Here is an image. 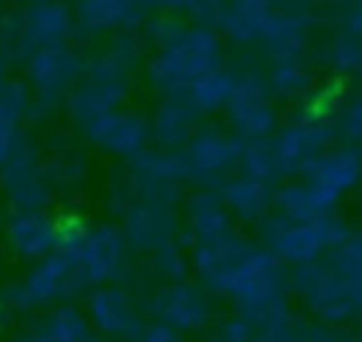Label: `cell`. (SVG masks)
I'll list each match as a JSON object with an SVG mask.
<instances>
[{
  "mask_svg": "<svg viewBox=\"0 0 362 342\" xmlns=\"http://www.w3.org/2000/svg\"><path fill=\"white\" fill-rule=\"evenodd\" d=\"M348 235L351 229L337 212L317 220H286L272 212L263 220V240L286 266H303L325 257Z\"/></svg>",
  "mask_w": 362,
  "mask_h": 342,
  "instance_id": "obj_3",
  "label": "cell"
},
{
  "mask_svg": "<svg viewBox=\"0 0 362 342\" xmlns=\"http://www.w3.org/2000/svg\"><path fill=\"white\" fill-rule=\"evenodd\" d=\"M150 8V0H74V20L85 34H122L144 25Z\"/></svg>",
  "mask_w": 362,
  "mask_h": 342,
  "instance_id": "obj_20",
  "label": "cell"
},
{
  "mask_svg": "<svg viewBox=\"0 0 362 342\" xmlns=\"http://www.w3.org/2000/svg\"><path fill=\"white\" fill-rule=\"evenodd\" d=\"M351 334H354V342H362V325H359V328H354Z\"/></svg>",
  "mask_w": 362,
  "mask_h": 342,
  "instance_id": "obj_44",
  "label": "cell"
},
{
  "mask_svg": "<svg viewBox=\"0 0 362 342\" xmlns=\"http://www.w3.org/2000/svg\"><path fill=\"white\" fill-rule=\"evenodd\" d=\"M34 110V93L23 79L0 82V138H17L23 119Z\"/></svg>",
  "mask_w": 362,
  "mask_h": 342,
  "instance_id": "obj_30",
  "label": "cell"
},
{
  "mask_svg": "<svg viewBox=\"0 0 362 342\" xmlns=\"http://www.w3.org/2000/svg\"><path fill=\"white\" fill-rule=\"evenodd\" d=\"M334 127L345 144L362 150V93H354L342 102V107L337 110Z\"/></svg>",
  "mask_w": 362,
  "mask_h": 342,
  "instance_id": "obj_36",
  "label": "cell"
},
{
  "mask_svg": "<svg viewBox=\"0 0 362 342\" xmlns=\"http://www.w3.org/2000/svg\"><path fill=\"white\" fill-rule=\"evenodd\" d=\"M184 28H187L184 14H173V11H156V14H150L147 23H144L147 40H150L153 45H158V48L170 45Z\"/></svg>",
  "mask_w": 362,
  "mask_h": 342,
  "instance_id": "obj_38",
  "label": "cell"
},
{
  "mask_svg": "<svg viewBox=\"0 0 362 342\" xmlns=\"http://www.w3.org/2000/svg\"><path fill=\"white\" fill-rule=\"evenodd\" d=\"M334 201H328L314 184L305 178L286 181L283 187L274 189V215L286 220H317L334 212Z\"/></svg>",
  "mask_w": 362,
  "mask_h": 342,
  "instance_id": "obj_25",
  "label": "cell"
},
{
  "mask_svg": "<svg viewBox=\"0 0 362 342\" xmlns=\"http://www.w3.org/2000/svg\"><path fill=\"white\" fill-rule=\"evenodd\" d=\"M308 37H311V14L303 6H283L274 8V14L269 17L260 45L269 65L303 62Z\"/></svg>",
  "mask_w": 362,
  "mask_h": 342,
  "instance_id": "obj_13",
  "label": "cell"
},
{
  "mask_svg": "<svg viewBox=\"0 0 362 342\" xmlns=\"http://www.w3.org/2000/svg\"><path fill=\"white\" fill-rule=\"evenodd\" d=\"M0 31H3V14H0Z\"/></svg>",
  "mask_w": 362,
  "mask_h": 342,
  "instance_id": "obj_46",
  "label": "cell"
},
{
  "mask_svg": "<svg viewBox=\"0 0 362 342\" xmlns=\"http://www.w3.org/2000/svg\"><path fill=\"white\" fill-rule=\"evenodd\" d=\"M221 34L206 23H195L187 25L170 45L158 48L147 65V79L164 99H178L195 79L221 68Z\"/></svg>",
  "mask_w": 362,
  "mask_h": 342,
  "instance_id": "obj_2",
  "label": "cell"
},
{
  "mask_svg": "<svg viewBox=\"0 0 362 342\" xmlns=\"http://www.w3.org/2000/svg\"><path fill=\"white\" fill-rule=\"evenodd\" d=\"M345 28L362 37V0H354V6L348 11V20H345Z\"/></svg>",
  "mask_w": 362,
  "mask_h": 342,
  "instance_id": "obj_41",
  "label": "cell"
},
{
  "mask_svg": "<svg viewBox=\"0 0 362 342\" xmlns=\"http://www.w3.org/2000/svg\"><path fill=\"white\" fill-rule=\"evenodd\" d=\"M85 314L102 336L116 339V342H136L147 325L141 319L136 297L119 283L93 285L88 305H85Z\"/></svg>",
  "mask_w": 362,
  "mask_h": 342,
  "instance_id": "obj_11",
  "label": "cell"
},
{
  "mask_svg": "<svg viewBox=\"0 0 362 342\" xmlns=\"http://www.w3.org/2000/svg\"><path fill=\"white\" fill-rule=\"evenodd\" d=\"M6 246L23 260H42L59 249V235L51 212H14L3 229Z\"/></svg>",
  "mask_w": 362,
  "mask_h": 342,
  "instance_id": "obj_22",
  "label": "cell"
},
{
  "mask_svg": "<svg viewBox=\"0 0 362 342\" xmlns=\"http://www.w3.org/2000/svg\"><path fill=\"white\" fill-rule=\"evenodd\" d=\"M189 263L201 283L226 297L249 322L288 308L291 283L286 277V263L269 246H255L229 235L218 243L189 249Z\"/></svg>",
  "mask_w": 362,
  "mask_h": 342,
  "instance_id": "obj_1",
  "label": "cell"
},
{
  "mask_svg": "<svg viewBox=\"0 0 362 342\" xmlns=\"http://www.w3.org/2000/svg\"><path fill=\"white\" fill-rule=\"evenodd\" d=\"M8 65H11V62L0 54V82H6V79H8Z\"/></svg>",
  "mask_w": 362,
  "mask_h": 342,
  "instance_id": "obj_42",
  "label": "cell"
},
{
  "mask_svg": "<svg viewBox=\"0 0 362 342\" xmlns=\"http://www.w3.org/2000/svg\"><path fill=\"white\" fill-rule=\"evenodd\" d=\"M153 314L156 319L178 328V331H201L212 319V302L206 291L187 280H173L167 288H161L153 297Z\"/></svg>",
  "mask_w": 362,
  "mask_h": 342,
  "instance_id": "obj_17",
  "label": "cell"
},
{
  "mask_svg": "<svg viewBox=\"0 0 362 342\" xmlns=\"http://www.w3.org/2000/svg\"><path fill=\"white\" fill-rule=\"evenodd\" d=\"M178 204L167 201H141L133 209L124 212V240L136 252H153L156 246L178 237L181 232V218H178Z\"/></svg>",
  "mask_w": 362,
  "mask_h": 342,
  "instance_id": "obj_15",
  "label": "cell"
},
{
  "mask_svg": "<svg viewBox=\"0 0 362 342\" xmlns=\"http://www.w3.org/2000/svg\"><path fill=\"white\" fill-rule=\"evenodd\" d=\"M102 342H113V339H102Z\"/></svg>",
  "mask_w": 362,
  "mask_h": 342,
  "instance_id": "obj_47",
  "label": "cell"
},
{
  "mask_svg": "<svg viewBox=\"0 0 362 342\" xmlns=\"http://www.w3.org/2000/svg\"><path fill=\"white\" fill-rule=\"evenodd\" d=\"M226 122L240 138H269L277 127V105L274 90L266 76L238 73V85L223 107Z\"/></svg>",
  "mask_w": 362,
  "mask_h": 342,
  "instance_id": "obj_9",
  "label": "cell"
},
{
  "mask_svg": "<svg viewBox=\"0 0 362 342\" xmlns=\"http://www.w3.org/2000/svg\"><path fill=\"white\" fill-rule=\"evenodd\" d=\"M325 257L334 266V271L339 274V280H342V285L348 291L354 314L362 317V232L359 235H348Z\"/></svg>",
  "mask_w": 362,
  "mask_h": 342,
  "instance_id": "obj_28",
  "label": "cell"
},
{
  "mask_svg": "<svg viewBox=\"0 0 362 342\" xmlns=\"http://www.w3.org/2000/svg\"><path fill=\"white\" fill-rule=\"evenodd\" d=\"M17 28L28 48V57L37 48L68 42L76 28L74 6H65L62 0H34L25 11L17 14Z\"/></svg>",
  "mask_w": 362,
  "mask_h": 342,
  "instance_id": "obj_19",
  "label": "cell"
},
{
  "mask_svg": "<svg viewBox=\"0 0 362 342\" xmlns=\"http://www.w3.org/2000/svg\"><path fill=\"white\" fill-rule=\"evenodd\" d=\"M11 342H37V334H34V331H28V334H20V336H14Z\"/></svg>",
  "mask_w": 362,
  "mask_h": 342,
  "instance_id": "obj_43",
  "label": "cell"
},
{
  "mask_svg": "<svg viewBox=\"0 0 362 342\" xmlns=\"http://www.w3.org/2000/svg\"><path fill=\"white\" fill-rule=\"evenodd\" d=\"M0 3H3V0H0Z\"/></svg>",
  "mask_w": 362,
  "mask_h": 342,
  "instance_id": "obj_48",
  "label": "cell"
},
{
  "mask_svg": "<svg viewBox=\"0 0 362 342\" xmlns=\"http://www.w3.org/2000/svg\"><path fill=\"white\" fill-rule=\"evenodd\" d=\"M238 172L266 181V184H277L283 178L274 147H272V136L269 138H243L240 144V158H238Z\"/></svg>",
  "mask_w": 362,
  "mask_h": 342,
  "instance_id": "obj_31",
  "label": "cell"
},
{
  "mask_svg": "<svg viewBox=\"0 0 362 342\" xmlns=\"http://www.w3.org/2000/svg\"><path fill=\"white\" fill-rule=\"evenodd\" d=\"M274 189L277 187H272L266 181H257V178H249L243 172L229 175L218 187V192H221L226 209L232 212V218H240L246 223H263L274 212Z\"/></svg>",
  "mask_w": 362,
  "mask_h": 342,
  "instance_id": "obj_24",
  "label": "cell"
},
{
  "mask_svg": "<svg viewBox=\"0 0 362 342\" xmlns=\"http://www.w3.org/2000/svg\"><path fill=\"white\" fill-rule=\"evenodd\" d=\"M297 328L300 322L291 314V308H283L252 322V342H294Z\"/></svg>",
  "mask_w": 362,
  "mask_h": 342,
  "instance_id": "obj_34",
  "label": "cell"
},
{
  "mask_svg": "<svg viewBox=\"0 0 362 342\" xmlns=\"http://www.w3.org/2000/svg\"><path fill=\"white\" fill-rule=\"evenodd\" d=\"M42 170L51 189H74L85 178V158L71 150H62L51 158H42Z\"/></svg>",
  "mask_w": 362,
  "mask_h": 342,
  "instance_id": "obj_32",
  "label": "cell"
},
{
  "mask_svg": "<svg viewBox=\"0 0 362 342\" xmlns=\"http://www.w3.org/2000/svg\"><path fill=\"white\" fill-rule=\"evenodd\" d=\"M235 85H238V73L221 65V68L209 71L206 76L195 79L178 99H184L195 113H215V110L226 107Z\"/></svg>",
  "mask_w": 362,
  "mask_h": 342,
  "instance_id": "obj_27",
  "label": "cell"
},
{
  "mask_svg": "<svg viewBox=\"0 0 362 342\" xmlns=\"http://www.w3.org/2000/svg\"><path fill=\"white\" fill-rule=\"evenodd\" d=\"M300 178L314 184L328 201L339 204L342 195H348L362 181V150L345 141L337 147H328Z\"/></svg>",
  "mask_w": 362,
  "mask_h": 342,
  "instance_id": "obj_18",
  "label": "cell"
},
{
  "mask_svg": "<svg viewBox=\"0 0 362 342\" xmlns=\"http://www.w3.org/2000/svg\"><path fill=\"white\" fill-rule=\"evenodd\" d=\"M141 59V45L130 31L113 34L96 54H90L85 59V71L82 76H93L110 85H122L130 88L133 85V73L139 68Z\"/></svg>",
  "mask_w": 362,
  "mask_h": 342,
  "instance_id": "obj_23",
  "label": "cell"
},
{
  "mask_svg": "<svg viewBox=\"0 0 362 342\" xmlns=\"http://www.w3.org/2000/svg\"><path fill=\"white\" fill-rule=\"evenodd\" d=\"M37 342H102L96 334V328L90 325L88 314L65 305L57 308L45 322H40L34 328Z\"/></svg>",
  "mask_w": 362,
  "mask_h": 342,
  "instance_id": "obj_29",
  "label": "cell"
},
{
  "mask_svg": "<svg viewBox=\"0 0 362 342\" xmlns=\"http://www.w3.org/2000/svg\"><path fill=\"white\" fill-rule=\"evenodd\" d=\"M359 62H362V37L345 28L328 45V65L337 73H356Z\"/></svg>",
  "mask_w": 362,
  "mask_h": 342,
  "instance_id": "obj_35",
  "label": "cell"
},
{
  "mask_svg": "<svg viewBox=\"0 0 362 342\" xmlns=\"http://www.w3.org/2000/svg\"><path fill=\"white\" fill-rule=\"evenodd\" d=\"M71 252L76 254L88 283L102 285V283H113L122 274L127 240H124V232L116 226H96Z\"/></svg>",
  "mask_w": 362,
  "mask_h": 342,
  "instance_id": "obj_16",
  "label": "cell"
},
{
  "mask_svg": "<svg viewBox=\"0 0 362 342\" xmlns=\"http://www.w3.org/2000/svg\"><path fill=\"white\" fill-rule=\"evenodd\" d=\"M136 342H184V331H178V328L156 319V322H147L144 325V331L139 334Z\"/></svg>",
  "mask_w": 362,
  "mask_h": 342,
  "instance_id": "obj_40",
  "label": "cell"
},
{
  "mask_svg": "<svg viewBox=\"0 0 362 342\" xmlns=\"http://www.w3.org/2000/svg\"><path fill=\"white\" fill-rule=\"evenodd\" d=\"M356 76H359V79H362V62H359V68H356Z\"/></svg>",
  "mask_w": 362,
  "mask_h": 342,
  "instance_id": "obj_45",
  "label": "cell"
},
{
  "mask_svg": "<svg viewBox=\"0 0 362 342\" xmlns=\"http://www.w3.org/2000/svg\"><path fill=\"white\" fill-rule=\"evenodd\" d=\"M150 266L167 277V280H184V271H187V257H184V249L178 243V237L156 246L150 252Z\"/></svg>",
  "mask_w": 362,
  "mask_h": 342,
  "instance_id": "obj_37",
  "label": "cell"
},
{
  "mask_svg": "<svg viewBox=\"0 0 362 342\" xmlns=\"http://www.w3.org/2000/svg\"><path fill=\"white\" fill-rule=\"evenodd\" d=\"M269 88L274 90V96H286V99H297L308 90L311 85V73L305 68V62H283V65H269Z\"/></svg>",
  "mask_w": 362,
  "mask_h": 342,
  "instance_id": "obj_33",
  "label": "cell"
},
{
  "mask_svg": "<svg viewBox=\"0 0 362 342\" xmlns=\"http://www.w3.org/2000/svg\"><path fill=\"white\" fill-rule=\"evenodd\" d=\"M240 144H243L240 136L226 133L215 124L198 127L184 147L187 181H195L201 187H221L229 175L238 172Z\"/></svg>",
  "mask_w": 362,
  "mask_h": 342,
  "instance_id": "obj_8",
  "label": "cell"
},
{
  "mask_svg": "<svg viewBox=\"0 0 362 342\" xmlns=\"http://www.w3.org/2000/svg\"><path fill=\"white\" fill-rule=\"evenodd\" d=\"M328 138H331V127L320 119H300L280 127L272 136V147H274L283 178L288 175L300 178L328 150Z\"/></svg>",
  "mask_w": 362,
  "mask_h": 342,
  "instance_id": "obj_12",
  "label": "cell"
},
{
  "mask_svg": "<svg viewBox=\"0 0 362 342\" xmlns=\"http://www.w3.org/2000/svg\"><path fill=\"white\" fill-rule=\"evenodd\" d=\"M85 288H90V283H88L76 254L71 249H57L48 257L37 260V266L25 274V280L6 291V300L11 308L28 311L37 305L71 300V297L82 294Z\"/></svg>",
  "mask_w": 362,
  "mask_h": 342,
  "instance_id": "obj_4",
  "label": "cell"
},
{
  "mask_svg": "<svg viewBox=\"0 0 362 342\" xmlns=\"http://www.w3.org/2000/svg\"><path fill=\"white\" fill-rule=\"evenodd\" d=\"M274 8V0H192V17L238 45L260 42Z\"/></svg>",
  "mask_w": 362,
  "mask_h": 342,
  "instance_id": "obj_10",
  "label": "cell"
},
{
  "mask_svg": "<svg viewBox=\"0 0 362 342\" xmlns=\"http://www.w3.org/2000/svg\"><path fill=\"white\" fill-rule=\"evenodd\" d=\"M232 232V212L226 209L223 198L212 187L195 189L184 204V243L189 249L218 243Z\"/></svg>",
  "mask_w": 362,
  "mask_h": 342,
  "instance_id": "obj_14",
  "label": "cell"
},
{
  "mask_svg": "<svg viewBox=\"0 0 362 342\" xmlns=\"http://www.w3.org/2000/svg\"><path fill=\"white\" fill-rule=\"evenodd\" d=\"M82 71L85 57L68 42L31 51V57L25 59V82L34 93V110L65 105V96L74 90Z\"/></svg>",
  "mask_w": 362,
  "mask_h": 342,
  "instance_id": "obj_5",
  "label": "cell"
},
{
  "mask_svg": "<svg viewBox=\"0 0 362 342\" xmlns=\"http://www.w3.org/2000/svg\"><path fill=\"white\" fill-rule=\"evenodd\" d=\"M291 291L297 294V300L322 322H348L354 319V308L348 300V291L339 280V274L334 271V266L328 263V257H317L311 263L294 266L291 277Z\"/></svg>",
  "mask_w": 362,
  "mask_h": 342,
  "instance_id": "obj_7",
  "label": "cell"
},
{
  "mask_svg": "<svg viewBox=\"0 0 362 342\" xmlns=\"http://www.w3.org/2000/svg\"><path fill=\"white\" fill-rule=\"evenodd\" d=\"M195 110L184 99H164L161 107H156L153 122H150V136L156 138L158 147L167 150H184L187 141L195 136Z\"/></svg>",
  "mask_w": 362,
  "mask_h": 342,
  "instance_id": "obj_26",
  "label": "cell"
},
{
  "mask_svg": "<svg viewBox=\"0 0 362 342\" xmlns=\"http://www.w3.org/2000/svg\"><path fill=\"white\" fill-rule=\"evenodd\" d=\"M0 189L14 212H45L51 201V184L42 170V158L28 138H17L8 158L0 164Z\"/></svg>",
  "mask_w": 362,
  "mask_h": 342,
  "instance_id": "obj_6",
  "label": "cell"
},
{
  "mask_svg": "<svg viewBox=\"0 0 362 342\" xmlns=\"http://www.w3.org/2000/svg\"><path fill=\"white\" fill-rule=\"evenodd\" d=\"M88 141L96 144L105 153L122 155V158H133L141 150H147V138H150V122L139 113L130 110H110L102 119H96L88 130H85Z\"/></svg>",
  "mask_w": 362,
  "mask_h": 342,
  "instance_id": "obj_21",
  "label": "cell"
},
{
  "mask_svg": "<svg viewBox=\"0 0 362 342\" xmlns=\"http://www.w3.org/2000/svg\"><path fill=\"white\" fill-rule=\"evenodd\" d=\"M294 342H354V334L339 322H300Z\"/></svg>",
  "mask_w": 362,
  "mask_h": 342,
  "instance_id": "obj_39",
  "label": "cell"
}]
</instances>
